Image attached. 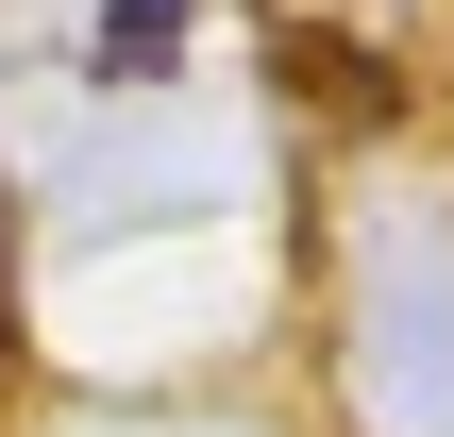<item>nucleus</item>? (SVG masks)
Wrapping results in <instances>:
<instances>
[{"label":"nucleus","instance_id":"nucleus-1","mask_svg":"<svg viewBox=\"0 0 454 437\" xmlns=\"http://www.w3.org/2000/svg\"><path fill=\"white\" fill-rule=\"evenodd\" d=\"M286 84H303L320 118H387V67H371V51H337V34H286Z\"/></svg>","mask_w":454,"mask_h":437},{"label":"nucleus","instance_id":"nucleus-2","mask_svg":"<svg viewBox=\"0 0 454 437\" xmlns=\"http://www.w3.org/2000/svg\"><path fill=\"white\" fill-rule=\"evenodd\" d=\"M168 34H185V0H101V67H118V84L168 67Z\"/></svg>","mask_w":454,"mask_h":437}]
</instances>
